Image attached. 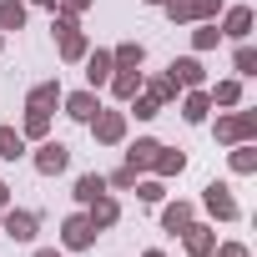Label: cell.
Returning <instances> with one entry per match:
<instances>
[{
  "label": "cell",
  "instance_id": "obj_31",
  "mask_svg": "<svg viewBox=\"0 0 257 257\" xmlns=\"http://www.w3.org/2000/svg\"><path fill=\"white\" fill-rule=\"evenodd\" d=\"M126 106H132V111H126V116H137V121H152V116H162V106L147 96V91H137L132 101H126Z\"/></svg>",
  "mask_w": 257,
  "mask_h": 257
},
{
  "label": "cell",
  "instance_id": "obj_32",
  "mask_svg": "<svg viewBox=\"0 0 257 257\" xmlns=\"http://www.w3.org/2000/svg\"><path fill=\"white\" fill-rule=\"evenodd\" d=\"M137 177H142L137 167H116V172L106 177V187H116V192H132V187H137Z\"/></svg>",
  "mask_w": 257,
  "mask_h": 257
},
{
  "label": "cell",
  "instance_id": "obj_19",
  "mask_svg": "<svg viewBox=\"0 0 257 257\" xmlns=\"http://www.w3.org/2000/svg\"><path fill=\"white\" fill-rule=\"evenodd\" d=\"M61 96H66V91H61V81H36V86H31V96H26V106L56 111V106H61Z\"/></svg>",
  "mask_w": 257,
  "mask_h": 257
},
{
  "label": "cell",
  "instance_id": "obj_3",
  "mask_svg": "<svg viewBox=\"0 0 257 257\" xmlns=\"http://www.w3.org/2000/svg\"><path fill=\"white\" fill-rule=\"evenodd\" d=\"M0 232H6L11 242H36V232H41V212H31V207H6L0 212Z\"/></svg>",
  "mask_w": 257,
  "mask_h": 257
},
{
  "label": "cell",
  "instance_id": "obj_23",
  "mask_svg": "<svg viewBox=\"0 0 257 257\" xmlns=\"http://www.w3.org/2000/svg\"><path fill=\"white\" fill-rule=\"evenodd\" d=\"M187 222H197V207H192V202H167V207H162V227H167V232H182Z\"/></svg>",
  "mask_w": 257,
  "mask_h": 257
},
{
  "label": "cell",
  "instance_id": "obj_10",
  "mask_svg": "<svg viewBox=\"0 0 257 257\" xmlns=\"http://www.w3.org/2000/svg\"><path fill=\"white\" fill-rule=\"evenodd\" d=\"M81 212L91 217V227H96V232H106V227H116V222H121V202H116L111 192H101V197H96V202H86Z\"/></svg>",
  "mask_w": 257,
  "mask_h": 257
},
{
  "label": "cell",
  "instance_id": "obj_42",
  "mask_svg": "<svg viewBox=\"0 0 257 257\" xmlns=\"http://www.w3.org/2000/svg\"><path fill=\"white\" fill-rule=\"evenodd\" d=\"M0 51H6V31H0Z\"/></svg>",
  "mask_w": 257,
  "mask_h": 257
},
{
  "label": "cell",
  "instance_id": "obj_14",
  "mask_svg": "<svg viewBox=\"0 0 257 257\" xmlns=\"http://www.w3.org/2000/svg\"><path fill=\"white\" fill-rule=\"evenodd\" d=\"M212 116V101H207V86H197V91H182V121L187 126H202Z\"/></svg>",
  "mask_w": 257,
  "mask_h": 257
},
{
  "label": "cell",
  "instance_id": "obj_4",
  "mask_svg": "<svg viewBox=\"0 0 257 257\" xmlns=\"http://www.w3.org/2000/svg\"><path fill=\"white\" fill-rule=\"evenodd\" d=\"M31 167H36L41 177H61V172L71 167V147H66V142H56V137H46V142H36Z\"/></svg>",
  "mask_w": 257,
  "mask_h": 257
},
{
  "label": "cell",
  "instance_id": "obj_5",
  "mask_svg": "<svg viewBox=\"0 0 257 257\" xmlns=\"http://www.w3.org/2000/svg\"><path fill=\"white\" fill-rule=\"evenodd\" d=\"M126 121H132V116H126V111H96L86 126H91V137H96V147H121L126 142Z\"/></svg>",
  "mask_w": 257,
  "mask_h": 257
},
{
  "label": "cell",
  "instance_id": "obj_2",
  "mask_svg": "<svg viewBox=\"0 0 257 257\" xmlns=\"http://www.w3.org/2000/svg\"><path fill=\"white\" fill-rule=\"evenodd\" d=\"M217 142L222 147H237V142H257V111H247V106H232V111H222L217 116Z\"/></svg>",
  "mask_w": 257,
  "mask_h": 257
},
{
  "label": "cell",
  "instance_id": "obj_40",
  "mask_svg": "<svg viewBox=\"0 0 257 257\" xmlns=\"http://www.w3.org/2000/svg\"><path fill=\"white\" fill-rule=\"evenodd\" d=\"M142 257H167V252H162V247H152V252H142Z\"/></svg>",
  "mask_w": 257,
  "mask_h": 257
},
{
  "label": "cell",
  "instance_id": "obj_17",
  "mask_svg": "<svg viewBox=\"0 0 257 257\" xmlns=\"http://www.w3.org/2000/svg\"><path fill=\"white\" fill-rule=\"evenodd\" d=\"M21 137H26V142H46V137H51V111H41V106H26Z\"/></svg>",
  "mask_w": 257,
  "mask_h": 257
},
{
  "label": "cell",
  "instance_id": "obj_33",
  "mask_svg": "<svg viewBox=\"0 0 257 257\" xmlns=\"http://www.w3.org/2000/svg\"><path fill=\"white\" fill-rule=\"evenodd\" d=\"M137 197H142V202H152V207H157V202H162V197H167V187H162V177H152V182H142V177H137Z\"/></svg>",
  "mask_w": 257,
  "mask_h": 257
},
{
  "label": "cell",
  "instance_id": "obj_26",
  "mask_svg": "<svg viewBox=\"0 0 257 257\" xmlns=\"http://www.w3.org/2000/svg\"><path fill=\"white\" fill-rule=\"evenodd\" d=\"M232 172L237 177H252L257 172V142H237L232 147Z\"/></svg>",
  "mask_w": 257,
  "mask_h": 257
},
{
  "label": "cell",
  "instance_id": "obj_35",
  "mask_svg": "<svg viewBox=\"0 0 257 257\" xmlns=\"http://www.w3.org/2000/svg\"><path fill=\"white\" fill-rule=\"evenodd\" d=\"M212 257H252V252H247V242H217Z\"/></svg>",
  "mask_w": 257,
  "mask_h": 257
},
{
  "label": "cell",
  "instance_id": "obj_9",
  "mask_svg": "<svg viewBox=\"0 0 257 257\" xmlns=\"http://www.w3.org/2000/svg\"><path fill=\"white\" fill-rule=\"evenodd\" d=\"M167 76H172L182 91H197V86H207V71H202V61H197V56H177V61L167 66Z\"/></svg>",
  "mask_w": 257,
  "mask_h": 257
},
{
  "label": "cell",
  "instance_id": "obj_7",
  "mask_svg": "<svg viewBox=\"0 0 257 257\" xmlns=\"http://www.w3.org/2000/svg\"><path fill=\"white\" fill-rule=\"evenodd\" d=\"M202 207H207L217 222H237V217H242V207H237V197H232L227 182H207V187H202Z\"/></svg>",
  "mask_w": 257,
  "mask_h": 257
},
{
  "label": "cell",
  "instance_id": "obj_29",
  "mask_svg": "<svg viewBox=\"0 0 257 257\" xmlns=\"http://www.w3.org/2000/svg\"><path fill=\"white\" fill-rule=\"evenodd\" d=\"M232 71H237V81L257 76V51H252L247 41H237V51H232Z\"/></svg>",
  "mask_w": 257,
  "mask_h": 257
},
{
  "label": "cell",
  "instance_id": "obj_21",
  "mask_svg": "<svg viewBox=\"0 0 257 257\" xmlns=\"http://www.w3.org/2000/svg\"><path fill=\"white\" fill-rule=\"evenodd\" d=\"M111 61H116V71H142V61H147V46H142V41H121V46L111 51Z\"/></svg>",
  "mask_w": 257,
  "mask_h": 257
},
{
  "label": "cell",
  "instance_id": "obj_11",
  "mask_svg": "<svg viewBox=\"0 0 257 257\" xmlns=\"http://www.w3.org/2000/svg\"><path fill=\"white\" fill-rule=\"evenodd\" d=\"M182 242H187V257H212V247H217V227H207V222H187V227H182Z\"/></svg>",
  "mask_w": 257,
  "mask_h": 257
},
{
  "label": "cell",
  "instance_id": "obj_13",
  "mask_svg": "<svg viewBox=\"0 0 257 257\" xmlns=\"http://www.w3.org/2000/svg\"><path fill=\"white\" fill-rule=\"evenodd\" d=\"M111 71H116L111 51H86V86H91V91H101V86L111 81Z\"/></svg>",
  "mask_w": 257,
  "mask_h": 257
},
{
  "label": "cell",
  "instance_id": "obj_36",
  "mask_svg": "<svg viewBox=\"0 0 257 257\" xmlns=\"http://www.w3.org/2000/svg\"><path fill=\"white\" fill-rule=\"evenodd\" d=\"M222 16V0H197V21H217Z\"/></svg>",
  "mask_w": 257,
  "mask_h": 257
},
{
  "label": "cell",
  "instance_id": "obj_27",
  "mask_svg": "<svg viewBox=\"0 0 257 257\" xmlns=\"http://www.w3.org/2000/svg\"><path fill=\"white\" fill-rule=\"evenodd\" d=\"M26 0H0V31H21L26 26Z\"/></svg>",
  "mask_w": 257,
  "mask_h": 257
},
{
  "label": "cell",
  "instance_id": "obj_25",
  "mask_svg": "<svg viewBox=\"0 0 257 257\" xmlns=\"http://www.w3.org/2000/svg\"><path fill=\"white\" fill-rule=\"evenodd\" d=\"M26 157V137L16 126H0V162H21Z\"/></svg>",
  "mask_w": 257,
  "mask_h": 257
},
{
  "label": "cell",
  "instance_id": "obj_15",
  "mask_svg": "<svg viewBox=\"0 0 257 257\" xmlns=\"http://www.w3.org/2000/svg\"><path fill=\"white\" fill-rule=\"evenodd\" d=\"M157 152H162V142H157V137H137L132 147H126V167H137V172H152Z\"/></svg>",
  "mask_w": 257,
  "mask_h": 257
},
{
  "label": "cell",
  "instance_id": "obj_28",
  "mask_svg": "<svg viewBox=\"0 0 257 257\" xmlns=\"http://www.w3.org/2000/svg\"><path fill=\"white\" fill-rule=\"evenodd\" d=\"M217 41H222L217 21H197V31H192V51H197V56H202V51H217Z\"/></svg>",
  "mask_w": 257,
  "mask_h": 257
},
{
  "label": "cell",
  "instance_id": "obj_18",
  "mask_svg": "<svg viewBox=\"0 0 257 257\" xmlns=\"http://www.w3.org/2000/svg\"><path fill=\"white\" fill-rule=\"evenodd\" d=\"M142 91H147V96H152L157 106H172V101L182 96V86H177V81H172L167 71H162V76H152V81H142Z\"/></svg>",
  "mask_w": 257,
  "mask_h": 257
},
{
  "label": "cell",
  "instance_id": "obj_30",
  "mask_svg": "<svg viewBox=\"0 0 257 257\" xmlns=\"http://www.w3.org/2000/svg\"><path fill=\"white\" fill-rule=\"evenodd\" d=\"M162 11L172 26H192L197 21V0H162Z\"/></svg>",
  "mask_w": 257,
  "mask_h": 257
},
{
  "label": "cell",
  "instance_id": "obj_12",
  "mask_svg": "<svg viewBox=\"0 0 257 257\" xmlns=\"http://www.w3.org/2000/svg\"><path fill=\"white\" fill-rule=\"evenodd\" d=\"M217 31H222L227 41H247V36H252V6H232Z\"/></svg>",
  "mask_w": 257,
  "mask_h": 257
},
{
  "label": "cell",
  "instance_id": "obj_38",
  "mask_svg": "<svg viewBox=\"0 0 257 257\" xmlns=\"http://www.w3.org/2000/svg\"><path fill=\"white\" fill-rule=\"evenodd\" d=\"M36 257H61V252L56 247H36Z\"/></svg>",
  "mask_w": 257,
  "mask_h": 257
},
{
  "label": "cell",
  "instance_id": "obj_6",
  "mask_svg": "<svg viewBox=\"0 0 257 257\" xmlns=\"http://www.w3.org/2000/svg\"><path fill=\"white\" fill-rule=\"evenodd\" d=\"M96 237H101V232L91 227V217H86V212H71V217L61 222V247H66V252H91V247H96Z\"/></svg>",
  "mask_w": 257,
  "mask_h": 257
},
{
  "label": "cell",
  "instance_id": "obj_8",
  "mask_svg": "<svg viewBox=\"0 0 257 257\" xmlns=\"http://www.w3.org/2000/svg\"><path fill=\"white\" fill-rule=\"evenodd\" d=\"M61 106H66V116H71V121H81V126H86V121L101 111V91H91V86H86V91H66V96H61Z\"/></svg>",
  "mask_w": 257,
  "mask_h": 257
},
{
  "label": "cell",
  "instance_id": "obj_24",
  "mask_svg": "<svg viewBox=\"0 0 257 257\" xmlns=\"http://www.w3.org/2000/svg\"><path fill=\"white\" fill-rule=\"evenodd\" d=\"M71 192H76V202L86 207V202H96V197H101V192H111V187H106V177H101V172H86V177H76V187H71Z\"/></svg>",
  "mask_w": 257,
  "mask_h": 257
},
{
  "label": "cell",
  "instance_id": "obj_1",
  "mask_svg": "<svg viewBox=\"0 0 257 257\" xmlns=\"http://www.w3.org/2000/svg\"><path fill=\"white\" fill-rule=\"evenodd\" d=\"M51 31H56V51H61V61H86V51H91V41H86V31L76 26V16H61V11H51Z\"/></svg>",
  "mask_w": 257,
  "mask_h": 257
},
{
  "label": "cell",
  "instance_id": "obj_16",
  "mask_svg": "<svg viewBox=\"0 0 257 257\" xmlns=\"http://www.w3.org/2000/svg\"><path fill=\"white\" fill-rule=\"evenodd\" d=\"M207 101H212V106H222V111H232V106H242V81H237V76H227V81H217V86H207Z\"/></svg>",
  "mask_w": 257,
  "mask_h": 257
},
{
  "label": "cell",
  "instance_id": "obj_39",
  "mask_svg": "<svg viewBox=\"0 0 257 257\" xmlns=\"http://www.w3.org/2000/svg\"><path fill=\"white\" fill-rule=\"evenodd\" d=\"M31 6H41V11H56V0H31Z\"/></svg>",
  "mask_w": 257,
  "mask_h": 257
},
{
  "label": "cell",
  "instance_id": "obj_34",
  "mask_svg": "<svg viewBox=\"0 0 257 257\" xmlns=\"http://www.w3.org/2000/svg\"><path fill=\"white\" fill-rule=\"evenodd\" d=\"M91 6H96V0H56V11H61V16H76V21H81Z\"/></svg>",
  "mask_w": 257,
  "mask_h": 257
},
{
  "label": "cell",
  "instance_id": "obj_37",
  "mask_svg": "<svg viewBox=\"0 0 257 257\" xmlns=\"http://www.w3.org/2000/svg\"><path fill=\"white\" fill-rule=\"evenodd\" d=\"M6 207H11V187H6V182H0V212H6Z\"/></svg>",
  "mask_w": 257,
  "mask_h": 257
},
{
  "label": "cell",
  "instance_id": "obj_22",
  "mask_svg": "<svg viewBox=\"0 0 257 257\" xmlns=\"http://www.w3.org/2000/svg\"><path fill=\"white\" fill-rule=\"evenodd\" d=\"M142 81H147L142 71H111V81H106V86H111V96H116V101H132V96L142 91Z\"/></svg>",
  "mask_w": 257,
  "mask_h": 257
},
{
  "label": "cell",
  "instance_id": "obj_20",
  "mask_svg": "<svg viewBox=\"0 0 257 257\" xmlns=\"http://www.w3.org/2000/svg\"><path fill=\"white\" fill-rule=\"evenodd\" d=\"M152 172H157L162 182L182 177V172H187V152H172V147H162V152H157V162H152Z\"/></svg>",
  "mask_w": 257,
  "mask_h": 257
},
{
  "label": "cell",
  "instance_id": "obj_41",
  "mask_svg": "<svg viewBox=\"0 0 257 257\" xmlns=\"http://www.w3.org/2000/svg\"><path fill=\"white\" fill-rule=\"evenodd\" d=\"M142 6H162V0H142Z\"/></svg>",
  "mask_w": 257,
  "mask_h": 257
}]
</instances>
